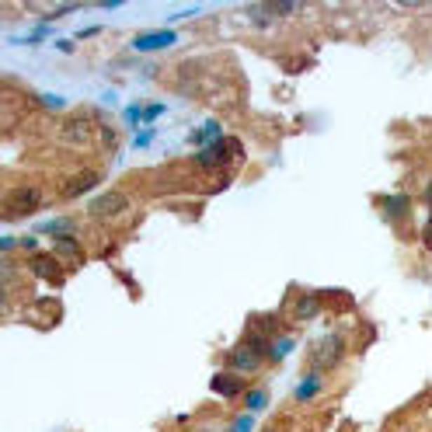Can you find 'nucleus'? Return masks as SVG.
<instances>
[{
	"label": "nucleus",
	"mask_w": 432,
	"mask_h": 432,
	"mask_svg": "<svg viewBox=\"0 0 432 432\" xmlns=\"http://www.w3.org/2000/svg\"><path fill=\"white\" fill-rule=\"evenodd\" d=\"M42 206V192L39 189H32V185H25V189H11L7 196H4V216L7 220H21V216L35 213Z\"/></svg>",
	"instance_id": "1"
},
{
	"label": "nucleus",
	"mask_w": 432,
	"mask_h": 432,
	"mask_svg": "<svg viewBox=\"0 0 432 432\" xmlns=\"http://www.w3.org/2000/svg\"><path fill=\"white\" fill-rule=\"evenodd\" d=\"M98 182H102V175H98V171H81V175H74V178L63 185V199H77V196L91 192Z\"/></svg>",
	"instance_id": "5"
},
{
	"label": "nucleus",
	"mask_w": 432,
	"mask_h": 432,
	"mask_svg": "<svg viewBox=\"0 0 432 432\" xmlns=\"http://www.w3.org/2000/svg\"><path fill=\"white\" fill-rule=\"evenodd\" d=\"M426 203L432 206V182H429V189H426Z\"/></svg>",
	"instance_id": "20"
},
{
	"label": "nucleus",
	"mask_w": 432,
	"mask_h": 432,
	"mask_svg": "<svg viewBox=\"0 0 432 432\" xmlns=\"http://www.w3.org/2000/svg\"><path fill=\"white\" fill-rule=\"evenodd\" d=\"M227 140H220V143H213V147H206L203 154H199V164L206 168V171H213V168H223L227 164Z\"/></svg>",
	"instance_id": "8"
},
{
	"label": "nucleus",
	"mask_w": 432,
	"mask_h": 432,
	"mask_svg": "<svg viewBox=\"0 0 432 432\" xmlns=\"http://www.w3.org/2000/svg\"><path fill=\"white\" fill-rule=\"evenodd\" d=\"M56 251H63V255H70V258H77V255H81V248H77V241H74V237H56Z\"/></svg>",
	"instance_id": "13"
},
{
	"label": "nucleus",
	"mask_w": 432,
	"mask_h": 432,
	"mask_svg": "<svg viewBox=\"0 0 432 432\" xmlns=\"http://www.w3.org/2000/svg\"><path fill=\"white\" fill-rule=\"evenodd\" d=\"M32 276H39L42 283H63V265L56 262V255H35L28 262Z\"/></svg>",
	"instance_id": "3"
},
{
	"label": "nucleus",
	"mask_w": 432,
	"mask_h": 432,
	"mask_svg": "<svg viewBox=\"0 0 432 432\" xmlns=\"http://www.w3.org/2000/svg\"><path fill=\"white\" fill-rule=\"evenodd\" d=\"M178 35L175 32H154V35H136L133 39V49L136 53H150V49H164V46H171Z\"/></svg>",
	"instance_id": "7"
},
{
	"label": "nucleus",
	"mask_w": 432,
	"mask_h": 432,
	"mask_svg": "<svg viewBox=\"0 0 432 432\" xmlns=\"http://www.w3.org/2000/svg\"><path fill=\"white\" fill-rule=\"evenodd\" d=\"M251 426H255V422H251V415H241V419H237V426H234V432H251Z\"/></svg>",
	"instance_id": "16"
},
{
	"label": "nucleus",
	"mask_w": 432,
	"mask_h": 432,
	"mask_svg": "<svg viewBox=\"0 0 432 432\" xmlns=\"http://www.w3.org/2000/svg\"><path fill=\"white\" fill-rule=\"evenodd\" d=\"M318 311H321V304H318V297H311V293H304V297L297 300V307H293V314H297L300 321H311V318H318Z\"/></svg>",
	"instance_id": "11"
},
{
	"label": "nucleus",
	"mask_w": 432,
	"mask_h": 432,
	"mask_svg": "<svg viewBox=\"0 0 432 432\" xmlns=\"http://www.w3.org/2000/svg\"><path fill=\"white\" fill-rule=\"evenodd\" d=\"M63 140L67 143H88L91 140V119H84V115H74V119H67V126H63Z\"/></svg>",
	"instance_id": "6"
},
{
	"label": "nucleus",
	"mask_w": 432,
	"mask_h": 432,
	"mask_svg": "<svg viewBox=\"0 0 432 432\" xmlns=\"http://www.w3.org/2000/svg\"><path fill=\"white\" fill-rule=\"evenodd\" d=\"M422 244L432 251V213H429V220H426V230H422Z\"/></svg>",
	"instance_id": "17"
},
{
	"label": "nucleus",
	"mask_w": 432,
	"mask_h": 432,
	"mask_svg": "<svg viewBox=\"0 0 432 432\" xmlns=\"http://www.w3.org/2000/svg\"><path fill=\"white\" fill-rule=\"evenodd\" d=\"M129 206V199H126V192H105V196H98V199H91V206H88V213L95 216V220H112V216H119L122 210Z\"/></svg>",
	"instance_id": "2"
},
{
	"label": "nucleus",
	"mask_w": 432,
	"mask_h": 432,
	"mask_svg": "<svg viewBox=\"0 0 432 432\" xmlns=\"http://www.w3.org/2000/svg\"><path fill=\"white\" fill-rule=\"evenodd\" d=\"M318 387H321L318 373H314V377H307V380H300V387H297V401H311V398L318 394Z\"/></svg>",
	"instance_id": "12"
},
{
	"label": "nucleus",
	"mask_w": 432,
	"mask_h": 432,
	"mask_svg": "<svg viewBox=\"0 0 432 432\" xmlns=\"http://www.w3.org/2000/svg\"><path fill=\"white\" fill-rule=\"evenodd\" d=\"M213 391L216 394H223V398H237V394L244 391V384H241V377H234V373H216Z\"/></svg>",
	"instance_id": "9"
},
{
	"label": "nucleus",
	"mask_w": 432,
	"mask_h": 432,
	"mask_svg": "<svg viewBox=\"0 0 432 432\" xmlns=\"http://www.w3.org/2000/svg\"><path fill=\"white\" fill-rule=\"evenodd\" d=\"M262 359H265V356H262V352H255L251 345H237V349L227 356V363H230L237 373H255V370L262 366Z\"/></svg>",
	"instance_id": "4"
},
{
	"label": "nucleus",
	"mask_w": 432,
	"mask_h": 432,
	"mask_svg": "<svg viewBox=\"0 0 432 432\" xmlns=\"http://www.w3.org/2000/svg\"><path fill=\"white\" fill-rule=\"evenodd\" d=\"M150 136H154L150 129H147V133H140V136H136V147H147V143H150Z\"/></svg>",
	"instance_id": "19"
},
{
	"label": "nucleus",
	"mask_w": 432,
	"mask_h": 432,
	"mask_svg": "<svg viewBox=\"0 0 432 432\" xmlns=\"http://www.w3.org/2000/svg\"><path fill=\"white\" fill-rule=\"evenodd\" d=\"M290 349H293V342H290V338H283V342H276V345L269 349V356H272V359H279V356H286Z\"/></svg>",
	"instance_id": "14"
},
{
	"label": "nucleus",
	"mask_w": 432,
	"mask_h": 432,
	"mask_svg": "<svg viewBox=\"0 0 432 432\" xmlns=\"http://www.w3.org/2000/svg\"><path fill=\"white\" fill-rule=\"evenodd\" d=\"M161 112H164V105H150L147 112H143V119H157Z\"/></svg>",
	"instance_id": "18"
},
{
	"label": "nucleus",
	"mask_w": 432,
	"mask_h": 432,
	"mask_svg": "<svg viewBox=\"0 0 432 432\" xmlns=\"http://www.w3.org/2000/svg\"><path fill=\"white\" fill-rule=\"evenodd\" d=\"M265 401H269V398H265V391H251V394H248V408H251V412H255V408H262Z\"/></svg>",
	"instance_id": "15"
},
{
	"label": "nucleus",
	"mask_w": 432,
	"mask_h": 432,
	"mask_svg": "<svg viewBox=\"0 0 432 432\" xmlns=\"http://www.w3.org/2000/svg\"><path fill=\"white\" fill-rule=\"evenodd\" d=\"M338 359H342V338L331 335V338H324L321 352H318V363H321V366H335Z\"/></svg>",
	"instance_id": "10"
}]
</instances>
